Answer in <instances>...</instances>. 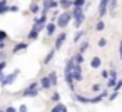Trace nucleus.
<instances>
[{
  "label": "nucleus",
  "instance_id": "14",
  "mask_svg": "<svg viewBox=\"0 0 122 112\" xmlns=\"http://www.w3.org/2000/svg\"><path fill=\"white\" fill-rule=\"evenodd\" d=\"M72 60H74L75 65H80V64H84V55L82 54H77L75 57H72Z\"/></svg>",
  "mask_w": 122,
  "mask_h": 112
},
{
  "label": "nucleus",
  "instance_id": "4",
  "mask_svg": "<svg viewBox=\"0 0 122 112\" xmlns=\"http://www.w3.org/2000/svg\"><path fill=\"white\" fill-rule=\"evenodd\" d=\"M17 75H19V70H14L10 75H7V77H0V85H9L10 82H14L15 79H17Z\"/></svg>",
  "mask_w": 122,
  "mask_h": 112
},
{
  "label": "nucleus",
  "instance_id": "6",
  "mask_svg": "<svg viewBox=\"0 0 122 112\" xmlns=\"http://www.w3.org/2000/svg\"><path fill=\"white\" fill-rule=\"evenodd\" d=\"M109 7V0H100V4H99V15L100 17H104L105 14H107V9Z\"/></svg>",
  "mask_w": 122,
  "mask_h": 112
},
{
  "label": "nucleus",
  "instance_id": "32",
  "mask_svg": "<svg viewBox=\"0 0 122 112\" xmlns=\"http://www.w3.org/2000/svg\"><path fill=\"white\" fill-rule=\"evenodd\" d=\"M9 10H10V12H19V7H17V5H10Z\"/></svg>",
  "mask_w": 122,
  "mask_h": 112
},
{
  "label": "nucleus",
  "instance_id": "39",
  "mask_svg": "<svg viewBox=\"0 0 122 112\" xmlns=\"http://www.w3.org/2000/svg\"><path fill=\"white\" fill-rule=\"evenodd\" d=\"M5 112H17V110H15V109H14V107H9V109H7V110H5Z\"/></svg>",
  "mask_w": 122,
  "mask_h": 112
},
{
  "label": "nucleus",
  "instance_id": "30",
  "mask_svg": "<svg viewBox=\"0 0 122 112\" xmlns=\"http://www.w3.org/2000/svg\"><path fill=\"white\" fill-rule=\"evenodd\" d=\"M5 39H7V32L0 30V42H2V40H5Z\"/></svg>",
  "mask_w": 122,
  "mask_h": 112
},
{
  "label": "nucleus",
  "instance_id": "3",
  "mask_svg": "<svg viewBox=\"0 0 122 112\" xmlns=\"http://www.w3.org/2000/svg\"><path fill=\"white\" fill-rule=\"evenodd\" d=\"M37 94H39V84H37V82H32V84L29 85V89L24 90V95H25V97H35Z\"/></svg>",
  "mask_w": 122,
  "mask_h": 112
},
{
  "label": "nucleus",
  "instance_id": "12",
  "mask_svg": "<svg viewBox=\"0 0 122 112\" xmlns=\"http://www.w3.org/2000/svg\"><path fill=\"white\" fill-rule=\"evenodd\" d=\"M47 79H49V82H50V85H57V74L52 70L49 75H47Z\"/></svg>",
  "mask_w": 122,
  "mask_h": 112
},
{
  "label": "nucleus",
  "instance_id": "40",
  "mask_svg": "<svg viewBox=\"0 0 122 112\" xmlns=\"http://www.w3.org/2000/svg\"><path fill=\"white\" fill-rule=\"evenodd\" d=\"M4 49H5V44H4V42H0V50H4Z\"/></svg>",
  "mask_w": 122,
  "mask_h": 112
},
{
  "label": "nucleus",
  "instance_id": "22",
  "mask_svg": "<svg viewBox=\"0 0 122 112\" xmlns=\"http://www.w3.org/2000/svg\"><path fill=\"white\" fill-rule=\"evenodd\" d=\"M84 34H85L84 30H77V32H75V37H74V40H75V42H79V40L84 37Z\"/></svg>",
  "mask_w": 122,
  "mask_h": 112
},
{
  "label": "nucleus",
  "instance_id": "7",
  "mask_svg": "<svg viewBox=\"0 0 122 112\" xmlns=\"http://www.w3.org/2000/svg\"><path fill=\"white\" fill-rule=\"evenodd\" d=\"M65 37H67V32H60V34H59V37H57V40H55V50H59V49L62 47Z\"/></svg>",
  "mask_w": 122,
  "mask_h": 112
},
{
  "label": "nucleus",
  "instance_id": "23",
  "mask_svg": "<svg viewBox=\"0 0 122 112\" xmlns=\"http://www.w3.org/2000/svg\"><path fill=\"white\" fill-rule=\"evenodd\" d=\"M39 10H40V7H39L37 4H32V5H30V12H32V14H39Z\"/></svg>",
  "mask_w": 122,
  "mask_h": 112
},
{
  "label": "nucleus",
  "instance_id": "10",
  "mask_svg": "<svg viewBox=\"0 0 122 112\" xmlns=\"http://www.w3.org/2000/svg\"><path fill=\"white\" fill-rule=\"evenodd\" d=\"M55 29H57V25H55V22H50L47 27H45V32H47V35L50 37V35H54V32H55Z\"/></svg>",
  "mask_w": 122,
  "mask_h": 112
},
{
  "label": "nucleus",
  "instance_id": "28",
  "mask_svg": "<svg viewBox=\"0 0 122 112\" xmlns=\"http://www.w3.org/2000/svg\"><path fill=\"white\" fill-rule=\"evenodd\" d=\"M104 27H105V24H104L102 20H100V22H97V25H95V29H97V30H102Z\"/></svg>",
  "mask_w": 122,
  "mask_h": 112
},
{
  "label": "nucleus",
  "instance_id": "41",
  "mask_svg": "<svg viewBox=\"0 0 122 112\" xmlns=\"http://www.w3.org/2000/svg\"><path fill=\"white\" fill-rule=\"evenodd\" d=\"M0 112H5V110H0Z\"/></svg>",
  "mask_w": 122,
  "mask_h": 112
},
{
  "label": "nucleus",
  "instance_id": "18",
  "mask_svg": "<svg viewBox=\"0 0 122 112\" xmlns=\"http://www.w3.org/2000/svg\"><path fill=\"white\" fill-rule=\"evenodd\" d=\"M90 65H92V69H99L100 67V59L99 57H94L92 62H90Z\"/></svg>",
  "mask_w": 122,
  "mask_h": 112
},
{
  "label": "nucleus",
  "instance_id": "17",
  "mask_svg": "<svg viewBox=\"0 0 122 112\" xmlns=\"http://www.w3.org/2000/svg\"><path fill=\"white\" fill-rule=\"evenodd\" d=\"M59 5H62L64 9H69L72 7V0H59Z\"/></svg>",
  "mask_w": 122,
  "mask_h": 112
},
{
  "label": "nucleus",
  "instance_id": "33",
  "mask_svg": "<svg viewBox=\"0 0 122 112\" xmlns=\"http://www.w3.org/2000/svg\"><path fill=\"white\" fill-rule=\"evenodd\" d=\"M105 44H107L105 39H100V40H99V47H105Z\"/></svg>",
  "mask_w": 122,
  "mask_h": 112
},
{
  "label": "nucleus",
  "instance_id": "2",
  "mask_svg": "<svg viewBox=\"0 0 122 112\" xmlns=\"http://www.w3.org/2000/svg\"><path fill=\"white\" fill-rule=\"evenodd\" d=\"M70 19H72V15H70V12H64L62 15H59V22L55 24L57 27H67L69 25V22H70Z\"/></svg>",
  "mask_w": 122,
  "mask_h": 112
},
{
  "label": "nucleus",
  "instance_id": "11",
  "mask_svg": "<svg viewBox=\"0 0 122 112\" xmlns=\"http://www.w3.org/2000/svg\"><path fill=\"white\" fill-rule=\"evenodd\" d=\"M27 47H29V45H27L25 42H20V44H17V45L14 47V50H12V52H14V54H17V52H20V50H25Z\"/></svg>",
  "mask_w": 122,
  "mask_h": 112
},
{
  "label": "nucleus",
  "instance_id": "8",
  "mask_svg": "<svg viewBox=\"0 0 122 112\" xmlns=\"http://www.w3.org/2000/svg\"><path fill=\"white\" fill-rule=\"evenodd\" d=\"M45 22H47V17H45V15H42V17H37V19H35L34 25H35V27H39V29H44V27H45Z\"/></svg>",
  "mask_w": 122,
  "mask_h": 112
},
{
  "label": "nucleus",
  "instance_id": "9",
  "mask_svg": "<svg viewBox=\"0 0 122 112\" xmlns=\"http://www.w3.org/2000/svg\"><path fill=\"white\" fill-rule=\"evenodd\" d=\"M39 32H42V29H39V27H35V25H34V27H32V30L29 32V39H30V40L37 39V37H39Z\"/></svg>",
  "mask_w": 122,
  "mask_h": 112
},
{
  "label": "nucleus",
  "instance_id": "36",
  "mask_svg": "<svg viewBox=\"0 0 122 112\" xmlns=\"http://www.w3.org/2000/svg\"><path fill=\"white\" fill-rule=\"evenodd\" d=\"M112 85H115V79H110L109 84H107V87H112Z\"/></svg>",
  "mask_w": 122,
  "mask_h": 112
},
{
  "label": "nucleus",
  "instance_id": "19",
  "mask_svg": "<svg viewBox=\"0 0 122 112\" xmlns=\"http://www.w3.org/2000/svg\"><path fill=\"white\" fill-rule=\"evenodd\" d=\"M65 80H67V84H69V89H70V90H74L75 87H74V80H72L70 74H65Z\"/></svg>",
  "mask_w": 122,
  "mask_h": 112
},
{
  "label": "nucleus",
  "instance_id": "29",
  "mask_svg": "<svg viewBox=\"0 0 122 112\" xmlns=\"http://www.w3.org/2000/svg\"><path fill=\"white\" fill-rule=\"evenodd\" d=\"M52 100H54V102H55V104H59V100H60V95H59V94H57V92H55V94H54V95H52Z\"/></svg>",
  "mask_w": 122,
  "mask_h": 112
},
{
  "label": "nucleus",
  "instance_id": "31",
  "mask_svg": "<svg viewBox=\"0 0 122 112\" xmlns=\"http://www.w3.org/2000/svg\"><path fill=\"white\" fill-rule=\"evenodd\" d=\"M7 59V54L4 52V50H0V62H2V60H5Z\"/></svg>",
  "mask_w": 122,
  "mask_h": 112
},
{
  "label": "nucleus",
  "instance_id": "27",
  "mask_svg": "<svg viewBox=\"0 0 122 112\" xmlns=\"http://www.w3.org/2000/svg\"><path fill=\"white\" fill-rule=\"evenodd\" d=\"M87 49H89V44H87V42H84V44H82V45H80V54H82V55H84V52H85V50H87Z\"/></svg>",
  "mask_w": 122,
  "mask_h": 112
},
{
  "label": "nucleus",
  "instance_id": "35",
  "mask_svg": "<svg viewBox=\"0 0 122 112\" xmlns=\"http://www.w3.org/2000/svg\"><path fill=\"white\" fill-rule=\"evenodd\" d=\"M92 90H94V92H99V90H100V85H99V84L92 85Z\"/></svg>",
  "mask_w": 122,
  "mask_h": 112
},
{
  "label": "nucleus",
  "instance_id": "37",
  "mask_svg": "<svg viewBox=\"0 0 122 112\" xmlns=\"http://www.w3.org/2000/svg\"><path fill=\"white\" fill-rule=\"evenodd\" d=\"M120 87H122V82H120V80H119V82H115V87H114V89H115V90H119Z\"/></svg>",
  "mask_w": 122,
  "mask_h": 112
},
{
  "label": "nucleus",
  "instance_id": "5",
  "mask_svg": "<svg viewBox=\"0 0 122 112\" xmlns=\"http://www.w3.org/2000/svg\"><path fill=\"white\" fill-rule=\"evenodd\" d=\"M70 77H72V80H82V69H80V65H74V69L70 72Z\"/></svg>",
  "mask_w": 122,
  "mask_h": 112
},
{
  "label": "nucleus",
  "instance_id": "25",
  "mask_svg": "<svg viewBox=\"0 0 122 112\" xmlns=\"http://www.w3.org/2000/svg\"><path fill=\"white\" fill-rule=\"evenodd\" d=\"M84 4H85V0H74L72 2L74 7H84Z\"/></svg>",
  "mask_w": 122,
  "mask_h": 112
},
{
  "label": "nucleus",
  "instance_id": "21",
  "mask_svg": "<svg viewBox=\"0 0 122 112\" xmlns=\"http://www.w3.org/2000/svg\"><path fill=\"white\" fill-rule=\"evenodd\" d=\"M107 9H110L112 12H115V9H117V0H109V7Z\"/></svg>",
  "mask_w": 122,
  "mask_h": 112
},
{
  "label": "nucleus",
  "instance_id": "15",
  "mask_svg": "<svg viewBox=\"0 0 122 112\" xmlns=\"http://www.w3.org/2000/svg\"><path fill=\"white\" fill-rule=\"evenodd\" d=\"M50 112H67V107H65V105H62V104H57Z\"/></svg>",
  "mask_w": 122,
  "mask_h": 112
},
{
  "label": "nucleus",
  "instance_id": "24",
  "mask_svg": "<svg viewBox=\"0 0 122 112\" xmlns=\"http://www.w3.org/2000/svg\"><path fill=\"white\" fill-rule=\"evenodd\" d=\"M75 99H77L79 102H82V104H89V99L84 97V95H75Z\"/></svg>",
  "mask_w": 122,
  "mask_h": 112
},
{
  "label": "nucleus",
  "instance_id": "1",
  "mask_svg": "<svg viewBox=\"0 0 122 112\" xmlns=\"http://www.w3.org/2000/svg\"><path fill=\"white\" fill-rule=\"evenodd\" d=\"M74 19H75V27H80L82 24H84V20H85V15H84V10H82V7H74V12L70 14Z\"/></svg>",
  "mask_w": 122,
  "mask_h": 112
},
{
  "label": "nucleus",
  "instance_id": "38",
  "mask_svg": "<svg viewBox=\"0 0 122 112\" xmlns=\"http://www.w3.org/2000/svg\"><path fill=\"white\" fill-rule=\"evenodd\" d=\"M19 112H27V105H20V109H19Z\"/></svg>",
  "mask_w": 122,
  "mask_h": 112
},
{
  "label": "nucleus",
  "instance_id": "20",
  "mask_svg": "<svg viewBox=\"0 0 122 112\" xmlns=\"http://www.w3.org/2000/svg\"><path fill=\"white\" fill-rule=\"evenodd\" d=\"M9 10V7H7V0H2L0 2V14H5Z\"/></svg>",
  "mask_w": 122,
  "mask_h": 112
},
{
  "label": "nucleus",
  "instance_id": "13",
  "mask_svg": "<svg viewBox=\"0 0 122 112\" xmlns=\"http://www.w3.org/2000/svg\"><path fill=\"white\" fill-rule=\"evenodd\" d=\"M40 87H42L44 90H47V89H50V87H52L47 77H42V79H40Z\"/></svg>",
  "mask_w": 122,
  "mask_h": 112
},
{
  "label": "nucleus",
  "instance_id": "16",
  "mask_svg": "<svg viewBox=\"0 0 122 112\" xmlns=\"http://www.w3.org/2000/svg\"><path fill=\"white\" fill-rule=\"evenodd\" d=\"M54 55H55V50H50V52L47 54V57L44 59V64H50V62H52V59H54Z\"/></svg>",
  "mask_w": 122,
  "mask_h": 112
},
{
  "label": "nucleus",
  "instance_id": "34",
  "mask_svg": "<svg viewBox=\"0 0 122 112\" xmlns=\"http://www.w3.org/2000/svg\"><path fill=\"white\" fill-rule=\"evenodd\" d=\"M100 75H102L104 79H107V77H109V70H102V72H100Z\"/></svg>",
  "mask_w": 122,
  "mask_h": 112
},
{
  "label": "nucleus",
  "instance_id": "26",
  "mask_svg": "<svg viewBox=\"0 0 122 112\" xmlns=\"http://www.w3.org/2000/svg\"><path fill=\"white\" fill-rule=\"evenodd\" d=\"M7 67V62L5 60H2V62H0V77H4V69Z\"/></svg>",
  "mask_w": 122,
  "mask_h": 112
}]
</instances>
